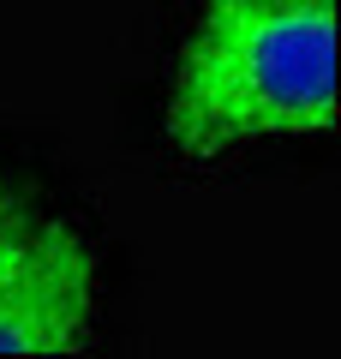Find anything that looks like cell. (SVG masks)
Returning <instances> with one entry per match:
<instances>
[{
    "label": "cell",
    "instance_id": "6da1fadb",
    "mask_svg": "<svg viewBox=\"0 0 341 359\" xmlns=\"http://www.w3.org/2000/svg\"><path fill=\"white\" fill-rule=\"evenodd\" d=\"M335 132V0H203L168 90V144L192 162Z\"/></svg>",
    "mask_w": 341,
    "mask_h": 359
},
{
    "label": "cell",
    "instance_id": "3957f363",
    "mask_svg": "<svg viewBox=\"0 0 341 359\" xmlns=\"http://www.w3.org/2000/svg\"><path fill=\"white\" fill-rule=\"evenodd\" d=\"M25 216H30L25 198L0 180V264H6V252H13V240H18V228H25Z\"/></svg>",
    "mask_w": 341,
    "mask_h": 359
},
{
    "label": "cell",
    "instance_id": "7a4b0ae2",
    "mask_svg": "<svg viewBox=\"0 0 341 359\" xmlns=\"http://www.w3.org/2000/svg\"><path fill=\"white\" fill-rule=\"evenodd\" d=\"M96 323V257L66 222L25 216L0 264V359L78 353Z\"/></svg>",
    "mask_w": 341,
    "mask_h": 359
}]
</instances>
